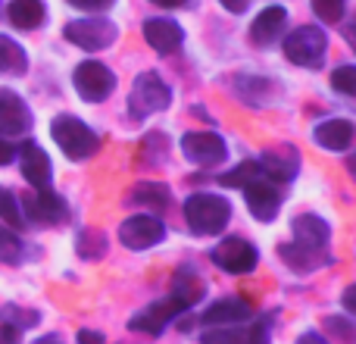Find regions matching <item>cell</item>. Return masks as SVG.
I'll return each instance as SVG.
<instances>
[{
  "label": "cell",
  "instance_id": "8d00e7d4",
  "mask_svg": "<svg viewBox=\"0 0 356 344\" xmlns=\"http://www.w3.org/2000/svg\"><path fill=\"white\" fill-rule=\"evenodd\" d=\"M13 160H16V148H13L10 141H3V138H0V166H10Z\"/></svg>",
  "mask_w": 356,
  "mask_h": 344
},
{
  "label": "cell",
  "instance_id": "7bdbcfd3",
  "mask_svg": "<svg viewBox=\"0 0 356 344\" xmlns=\"http://www.w3.org/2000/svg\"><path fill=\"white\" fill-rule=\"evenodd\" d=\"M150 3L163 6V10H175V6H188V0H150Z\"/></svg>",
  "mask_w": 356,
  "mask_h": 344
},
{
  "label": "cell",
  "instance_id": "836d02e7",
  "mask_svg": "<svg viewBox=\"0 0 356 344\" xmlns=\"http://www.w3.org/2000/svg\"><path fill=\"white\" fill-rule=\"evenodd\" d=\"M247 344H269V320H259L253 329H247Z\"/></svg>",
  "mask_w": 356,
  "mask_h": 344
},
{
  "label": "cell",
  "instance_id": "484cf974",
  "mask_svg": "<svg viewBox=\"0 0 356 344\" xmlns=\"http://www.w3.org/2000/svg\"><path fill=\"white\" fill-rule=\"evenodd\" d=\"M263 175V166H259L257 160H244L241 166H234L232 172H225V175L219 178L225 188H244V185H250L253 178Z\"/></svg>",
  "mask_w": 356,
  "mask_h": 344
},
{
  "label": "cell",
  "instance_id": "d590c367",
  "mask_svg": "<svg viewBox=\"0 0 356 344\" xmlns=\"http://www.w3.org/2000/svg\"><path fill=\"white\" fill-rule=\"evenodd\" d=\"M69 3L79 10H106V6H113V0H69Z\"/></svg>",
  "mask_w": 356,
  "mask_h": 344
},
{
  "label": "cell",
  "instance_id": "3957f363",
  "mask_svg": "<svg viewBox=\"0 0 356 344\" xmlns=\"http://www.w3.org/2000/svg\"><path fill=\"white\" fill-rule=\"evenodd\" d=\"M50 135L69 160H88L100 150V138L75 116H56L50 125Z\"/></svg>",
  "mask_w": 356,
  "mask_h": 344
},
{
  "label": "cell",
  "instance_id": "d6986e66",
  "mask_svg": "<svg viewBox=\"0 0 356 344\" xmlns=\"http://www.w3.org/2000/svg\"><path fill=\"white\" fill-rule=\"evenodd\" d=\"M313 138L319 148L338 150L341 154V150H347L353 144L356 129H353V123H347V119H325V123H319L313 129Z\"/></svg>",
  "mask_w": 356,
  "mask_h": 344
},
{
  "label": "cell",
  "instance_id": "2e32d148",
  "mask_svg": "<svg viewBox=\"0 0 356 344\" xmlns=\"http://www.w3.org/2000/svg\"><path fill=\"white\" fill-rule=\"evenodd\" d=\"M144 41L160 54H175L184 41V31L172 19H147L144 22Z\"/></svg>",
  "mask_w": 356,
  "mask_h": 344
},
{
  "label": "cell",
  "instance_id": "ab89813d",
  "mask_svg": "<svg viewBox=\"0 0 356 344\" xmlns=\"http://www.w3.org/2000/svg\"><path fill=\"white\" fill-rule=\"evenodd\" d=\"M222 6H225L228 13H244L247 6H250V0H219Z\"/></svg>",
  "mask_w": 356,
  "mask_h": 344
},
{
  "label": "cell",
  "instance_id": "ffe728a7",
  "mask_svg": "<svg viewBox=\"0 0 356 344\" xmlns=\"http://www.w3.org/2000/svg\"><path fill=\"white\" fill-rule=\"evenodd\" d=\"M284 25H288V10H284V6H269V10H263L257 19H253L250 41L259 44V47H266V44H272L278 35H282Z\"/></svg>",
  "mask_w": 356,
  "mask_h": 344
},
{
  "label": "cell",
  "instance_id": "e575fe53",
  "mask_svg": "<svg viewBox=\"0 0 356 344\" xmlns=\"http://www.w3.org/2000/svg\"><path fill=\"white\" fill-rule=\"evenodd\" d=\"M19 341H22V335H19V329L13 322L0 326V344H19Z\"/></svg>",
  "mask_w": 356,
  "mask_h": 344
},
{
  "label": "cell",
  "instance_id": "7c38bea8",
  "mask_svg": "<svg viewBox=\"0 0 356 344\" xmlns=\"http://www.w3.org/2000/svg\"><path fill=\"white\" fill-rule=\"evenodd\" d=\"M31 129V110L16 91L0 88V135H25Z\"/></svg>",
  "mask_w": 356,
  "mask_h": 344
},
{
  "label": "cell",
  "instance_id": "6da1fadb",
  "mask_svg": "<svg viewBox=\"0 0 356 344\" xmlns=\"http://www.w3.org/2000/svg\"><path fill=\"white\" fill-rule=\"evenodd\" d=\"M184 219H188L191 232L197 235H219L232 219V207H228L225 197L191 194L184 201Z\"/></svg>",
  "mask_w": 356,
  "mask_h": 344
},
{
  "label": "cell",
  "instance_id": "e0dca14e",
  "mask_svg": "<svg viewBox=\"0 0 356 344\" xmlns=\"http://www.w3.org/2000/svg\"><path fill=\"white\" fill-rule=\"evenodd\" d=\"M328 238H332V228H328V222L322 216L300 213L294 219V244L309 247V251H325Z\"/></svg>",
  "mask_w": 356,
  "mask_h": 344
},
{
  "label": "cell",
  "instance_id": "44dd1931",
  "mask_svg": "<svg viewBox=\"0 0 356 344\" xmlns=\"http://www.w3.org/2000/svg\"><path fill=\"white\" fill-rule=\"evenodd\" d=\"M6 16H10V22L16 25V29L31 31L44 22L47 10H44V0H10V3H6Z\"/></svg>",
  "mask_w": 356,
  "mask_h": 344
},
{
  "label": "cell",
  "instance_id": "4316f807",
  "mask_svg": "<svg viewBox=\"0 0 356 344\" xmlns=\"http://www.w3.org/2000/svg\"><path fill=\"white\" fill-rule=\"evenodd\" d=\"M22 238L16 228H0V263H22Z\"/></svg>",
  "mask_w": 356,
  "mask_h": 344
},
{
  "label": "cell",
  "instance_id": "f546056e",
  "mask_svg": "<svg viewBox=\"0 0 356 344\" xmlns=\"http://www.w3.org/2000/svg\"><path fill=\"white\" fill-rule=\"evenodd\" d=\"M313 10L322 22L334 25L344 19V10H347V0H313Z\"/></svg>",
  "mask_w": 356,
  "mask_h": 344
},
{
  "label": "cell",
  "instance_id": "74e56055",
  "mask_svg": "<svg viewBox=\"0 0 356 344\" xmlns=\"http://www.w3.org/2000/svg\"><path fill=\"white\" fill-rule=\"evenodd\" d=\"M79 344H104V335L91 332V329H81V332H79Z\"/></svg>",
  "mask_w": 356,
  "mask_h": 344
},
{
  "label": "cell",
  "instance_id": "9c48e42d",
  "mask_svg": "<svg viewBox=\"0 0 356 344\" xmlns=\"http://www.w3.org/2000/svg\"><path fill=\"white\" fill-rule=\"evenodd\" d=\"M184 310H191L188 304L169 295L166 301H154V304H147V307H144L141 313L131 316L129 329H135V332H147V335H160L163 329H166L178 313H184Z\"/></svg>",
  "mask_w": 356,
  "mask_h": 344
},
{
  "label": "cell",
  "instance_id": "5bb4252c",
  "mask_svg": "<svg viewBox=\"0 0 356 344\" xmlns=\"http://www.w3.org/2000/svg\"><path fill=\"white\" fill-rule=\"evenodd\" d=\"M22 207H25V216H29V219L44 222V226H56V222H63L69 216L66 201H63L60 194H54L50 188L35 191V194H31Z\"/></svg>",
  "mask_w": 356,
  "mask_h": 344
},
{
  "label": "cell",
  "instance_id": "ac0fdd59",
  "mask_svg": "<svg viewBox=\"0 0 356 344\" xmlns=\"http://www.w3.org/2000/svg\"><path fill=\"white\" fill-rule=\"evenodd\" d=\"M259 166H263V175L272 178V182H294V175L300 172V157H297L294 148L266 150Z\"/></svg>",
  "mask_w": 356,
  "mask_h": 344
},
{
  "label": "cell",
  "instance_id": "4fadbf2b",
  "mask_svg": "<svg viewBox=\"0 0 356 344\" xmlns=\"http://www.w3.org/2000/svg\"><path fill=\"white\" fill-rule=\"evenodd\" d=\"M19 154V166H22V178L31 185V188H50V178H54V166H50V157L44 154L41 148H38L35 141L22 144V150H16Z\"/></svg>",
  "mask_w": 356,
  "mask_h": 344
},
{
  "label": "cell",
  "instance_id": "b9f144b4",
  "mask_svg": "<svg viewBox=\"0 0 356 344\" xmlns=\"http://www.w3.org/2000/svg\"><path fill=\"white\" fill-rule=\"evenodd\" d=\"M344 38H347V44L353 47V54H356V19H353V22H347V25H344Z\"/></svg>",
  "mask_w": 356,
  "mask_h": 344
},
{
  "label": "cell",
  "instance_id": "7a4b0ae2",
  "mask_svg": "<svg viewBox=\"0 0 356 344\" xmlns=\"http://www.w3.org/2000/svg\"><path fill=\"white\" fill-rule=\"evenodd\" d=\"M172 104V88L160 79L156 72H141L131 85L129 94V116L131 119H147L154 113L166 110Z\"/></svg>",
  "mask_w": 356,
  "mask_h": 344
},
{
  "label": "cell",
  "instance_id": "f1b7e54d",
  "mask_svg": "<svg viewBox=\"0 0 356 344\" xmlns=\"http://www.w3.org/2000/svg\"><path fill=\"white\" fill-rule=\"evenodd\" d=\"M79 253L85 260H97L106 253V238L100 232H94V228H88V232L79 235Z\"/></svg>",
  "mask_w": 356,
  "mask_h": 344
},
{
  "label": "cell",
  "instance_id": "ee69618b",
  "mask_svg": "<svg viewBox=\"0 0 356 344\" xmlns=\"http://www.w3.org/2000/svg\"><path fill=\"white\" fill-rule=\"evenodd\" d=\"M38 344H60V338H41Z\"/></svg>",
  "mask_w": 356,
  "mask_h": 344
},
{
  "label": "cell",
  "instance_id": "5b68a950",
  "mask_svg": "<svg viewBox=\"0 0 356 344\" xmlns=\"http://www.w3.org/2000/svg\"><path fill=\"white\" fill-rule=\"evenodd\" d=\"M72 85H75V91H79L81 100H88V104H100V100H106L113 94V88H116V75H113L104 63L85 60V63L75 66Z\"/></svg>",
  "mask_w": 356,
  "mask_h": 344
},
{
  "label": "cell",
  "instance_id": "603a6c76",
  "mask_svg": "<svg viewBox=\"0 0 356 344\" xmlns=\"http://www.w3.org/2000/svg\"><path fill=\"white\" fill-rule=\"evenodd\" d=\"M131 201L144 203V207H154V210H166L169 201H172V191L163 182H141L131 191Z\"/></svg>",
  "mask_w": 356,
  "mask_h": 344
},
{
  "label": "cell",
  "instance_id": "9a60e30c",
  "mask_svg": "<svg viewBox=\"0 0 356 344\" xmlns=\"http://www.w3.org/2000/svg\"><path fill=\"white\" fill-rule=\"evenodd\" d=\"M253 307L244 301V297H222V301L209 304L207 310H203V326H238V322L250 320Z\"/></svg>",
  "mask_w": 356,
  "mask_h": 344
},
{
  "label": "cell",
  "instance_id": "83f0119b",
  "mask_svg": "<svg viewBox=\"0 0 356 344\" xmlns=\"http://www.w3.org/2000/svg\"><path fill=\"white\" fill-rule=\"evenodd\" d=\"M0 219L10 228H22V203L10 188H0Z\"/></svg>",
  "mask_w": 356,
  "mask_h": 344
},
{
  "label": "cell",
  "instance_id": "f35d334b",
  "mask_svg": "<svg viewBox=\"0 0 356 344\" xmlns=\"http://www.w3.org/2000/svg\"><path fill=\"white\" fill-rule=\"evenodd\" d=\"M341 304H344L347 313H356V285H350V288L344 291V297H341Z\"/></svg>",
  "mask_w": 356,
  "mask_h": 344
},
{
  "label": "cell",
  "instance_id": "60d3db41",
  "mask_svg": "<svg viewBox=\"0 0 356 344\" xmlns=\"http://www.w3.org/2000/svg\"><path fill=\"white\" fill-rule=\"evenodd\" d=\"M297 344H328V341L322 338L319 332H303L300 338H297Z\"/></svg>",
  "mask_w": 356,
  "mask_h": 344
},
{
  "label": "cell",
  "instance_id": "52a82bcc",
  "mask_svg": "<svg viewBox=\"0 0 356 344\" xmlns=\"http://www.w3.org/2000/svg\"><path fill=\"white\" fill-rule=\"evenodd\" d=\"M213 263L219 266V269H225V272H232V276H244V272H253L257 269V263H259V253H257V247L250 244V241H244V238H225V241H219V244L213 247Z\"/></svg>",
  "mask_w": 356,
  "mask_h": 344
},
{
  "label": "cell",
  "instance_id": "bcb514c9",
  "mask_svg": "<svg viewBox=\"0 0 356 344\" xmlns=\"http://www.w3.org/2000/svg\"><path fill=\"white\" fill-rule=\"evenodd\" d=\"M0 10H3V0H0Z\"/></svg>",
  "mask_w": 356,
  "mask_h": 344
},
{
  "label": "cell",
  "instance_id": "f6af8a7d",
  "mask_svg": "<svg viewBox=\"0 0 356 344\" xmlns=\"http://www.w3.org/2000/svg\"><path fill=\"white\" fill-rule=\"evenodd\" d=\"M350 169H353V172H356V157H353V160H350Z\"/></svg>",
  "mask_w": 356,
  "mask_h": 344
},
{
  "label": "cell",
  "instance_id": "277c9868",
  "mask_svg": "<svg viewBox=\"0 0 356 344\" xmlns=\"http://www.w3.org/2000/svg\"><path fill=\"white\" fill-rule=\"evenodd\" d=\"M325 54H328V38L322 29L303 25V29H294L284 38V56L300 69H319L325 63Z\"/></svg>",
  "mask_w": 356,
  "mask_h": 344
},
{
  "label": "cell",
  "instance_id": "d6a6232c",
  "mask_svg": "<svg viewBox=\"0 0 356 344\" xmlns=\"http://www.w3.org/2000/svg\"><path fill=\"white\" fill-rule=\"evenodd\" d=\"M325 326H328V329H332V332H334V335H338V338H344L347 344H350V341L356 338L353 326H350V322H347V320H338V316H328V320H325Z\"/></svg>",
  "mask_w": 356,
  "mask_h": 344
},
{
  "label": "cell",
  "instance_id": "cb8c5ba5",
  "mask_svg": "<svg viewBox=\"0 0 356 344\" xmlns=\"http://www.w3.org/2000/svg\"><path fill=\"white\" fill-rule=\"evenodd\" d=\"M25 69H29V56H25V50L19 47L13 38L0 35V72L22 75Z\"/></svg>",
  "mask_w": 356,
  "mask_h": 344
},
{
  "label": "cell",
  "instance_id": "4dcf8cb0",
  "mask_svg": "<svg viewBox=\"0 0 356 344\" xmlns=\"http://www.w3.org/2000/svg\"><path fill=\"white\" fill-rule=\"evenodd\" d=\"M332 88L347 97H356V66H338L332 72Z\"/></svg>",
  "mask_w": 356,
  "mask_h": 344
},
{
  "label": "cell",
  "instance_id": "7402d4cb",
  "mask_svg": "<svg viewBox=\"0 0 356 344\" xmlns=\"http://www.w3.org/2000/svg\"><path fill=\"white\" fill-rule=\"evenodd\" d=\"M282 260L294 272H313L319 266L332 263V257L325 251H309V247H300V244H282Z\"/></svg>",
  "mask_w": 356,
  "mask_h": 344
},
{
  "label": "cell",
  "instance_id": "1f68e13d",
  "mask_svg": "<svg viewBox=\"0 0 356 344\" xmlns=\"http://www.w3.org/2000/svg\"><path fill=\"white\" fill-rule=\"evenodd\" d=\"M203 344H247V332L238 335V332H232V329L216 326L209 335H203Z\"/></svg>",
  "mask_w": 356,
  "mask_h": 344
},
{
  "label": "cell",
  "instance_id": "8fae6325",
  "mask_svg": "<svg viewBox=\"0 0 356 344\" xmlns=\"http://www.w3.org/2000/svg\"><path fill=\"white\" fill-rule=\"evenodd\" d=\"M244 197H247V210H250L253 219H259V222H272L278 216V210H282V194H278L275 182L266 175L244 185Z\"/></svg>",
  "mask_w": 356,
  "mask_h": 344
},
{
  "label": "cell",
  "instance_id": "ba28073f",
  "mask_svg": "<svg viewBox=\"0 0 356 344\" xmlns=\"http://www.w3.org/2000/svg\"><path fill=\"white\" fill-rule=\"evenodd\" d=\"M163 238H166V226L160 219H154V216L138 213V216H129L119 226V241L125 247H131V251H147V247L160 244Z\"/></svg>",
  "mask_w": 356,
  "mask_h": 344
},
{
  "label": "cell",
  "instance_id": "8992f818",
  "mask_svg": "<svg viewBox=\"0 0 356 344\" xmlns=\"http://www.w3.org/2000/svg\"><path fill=\"white\" fill-rule=\"evenodd\" d=\"M63 35L81 50H104L119 38V29L110 19H75L63 29Z\"/></svg>",
  "mask_w": 356,
  "mask_h": 344
},
{
  "label": "cell",
  "instance_id": "30bf717a",
  "mask_svg": "<svg viewBox=\"0 0 356 344\" xmlns=\"http://www.w3.org/2000/svg\"><path fill=\"white\" fill-rule=\"evenodd\" d=\"M181 154L197 166H219L228 157V148L216 132H188L181 138Z\"/></svg>",
  "mask_w": 356,
  "mask_h": 344
},
{
  "label": "cell",
  "instance_id": "d4e9b609",
  "mask_svg": "<svg viewBox=\"0 0 356 344\" xmlns=\"http://www.w3.org/2000/svg\"><path fill=\"white\" fill-rule=\"evenodd\" d=\"M172 297H178V301H184L188 307H194L197 301L203 297V282L194 276V272H178V279L172 282Z\"/></svg>",
  "mask_w": 356,
  "mask_h": 344
}]
</instances>
